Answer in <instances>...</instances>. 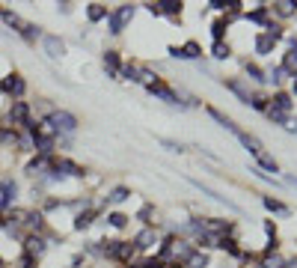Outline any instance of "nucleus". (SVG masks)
<instances>
[{"instance_id": "nucleus-1", "label": "nucleus", "mask_w": 297, "mask_h": 268, "mask_svg": "<svg viewBox=\"0 0 297 268\" xmlns=\"http://www.w3.org/2000/svg\"><path fill=\"white\" fill-rule=\"evenodd\" d=\"M45 122L54 128L57 137H60V134H71L74 128H77V116H74V113H68V110H54Z\"/></svg>"}, {"instance_id": "nucleus-2", "label": "nucleus", "mask_w": 297, "mask_h": 268, "mask_svg": "<svg viewBox=\"0 0 297 268\" xmlns=\"http://www.w3.org/2000/svg\"><path fill=\"white\" fill-rule=\"evenodd\" d=\"M134 12H137V9H134L131 3H122L116 12H110V15H107V27H110V33L113 36L122 33V30L128 27V21L134 18Z\"/></svg>"}, {"instance_id": "nucleus-3", "label": "nucleus", "mask_w": 297, "mask_h": 268, "mask_svg": "<svg viewBox=\"0 0 297 268\" xmlns=\"http://www.w3.org/2000/svg\"><path fill=\"white\" fill-rule=\"evenodd\" d=\"M24 90H27V81H24L21 75H6V78L0 81V93H6V96L21 99V96H24Z\"/></svg>"}, {"instance_id": "nucleus-4", "label": "nucleus", "mask_w": 297, "mask_h": 268, "mask_svg": "<svg viewBox=\"0 0 297 268\" xmlns=\"http://www.w3.org/2000/svg\"><path fill=\"white\" fill-rule=\"evenodd\" d=\"M9 122L12 125H27L30 122V104L27 101H12V107H9Z\"/></svg>"}, {"instance_id": "nucleus-5", "label": "nucleus", "mask_w": 297, "mask_h": 268, "mask_svg": "<svg viewBox=\"0 0 297 268\" xmlns=\"http://www.w3.org/2000/svg\"><path fill=\"white\" fill-rule=\"evenodd\" d=\"M24 253H27V256H33V259H39V256L45 253V238H42V235H36V233L24 235Z\"/></svg>"}, {"instance_id": "nucleus-6", "label": "nucleus", "mask_w": 297, "mask_h": 268, "mask_svg": "<svg viewBox=\"0 0 297 268\" xmlns=\"http://www.w3.org/2000/svg\"><path fill=\"white\" fill-rule=\"evenodd\" d=\"M15 194H18V185H15V182H3V185H0V212H9V209H12Z\"/></svg>"}, {"instance_id": "nucleus-7", "label": "nucleus", "mask_w": 297, "mask_h": 268, "mask_svg": "<svg viewBox=\"0 0 297 268\" xmlns=\"http://www.w3.org/2000/svg\"><path fill=\"white\" fill-rule=\"evenodd\" d=\"M42 45H45V54H48V57H54V60L66 54V42H63L60 36H45V39H42Z\"/></svg>"}, {"instance_id": "nucleus-8", "label": "nucleus", "mask_w": 297, "mask_h": 268, "mask_svg": "<svg viewBox=\"0 0 297 268\" xmlns=\"http://www.w3.org/2000/svg\"><path fill=\"white\" fill-rule=\"evenodd\" d=\"M119 69H122L119 51H107L104 54V72H107V78H119Z\"/></svg>"}, {"instance_id": "nucleus-9", "label": "nucleus", "mask_w": 297, "mask_h": 268, "mask_svg": "<svg viewBox=\"0 0 297 268\" xmlns=\"http://www.w3.org/2000/svg\"><path fill=\"white\" fill-rule=\"evenodd\" d=\"M95 218H98V209H86V212H80V215H74V230H89L92 224H95Z\"/></svg>"}, {"instance_id": "nucleus-10", "label": "nucleus", "mask_w": 297, "mask_h": 268, "mask_svg": "<svg viewBox=\"0 0 297 268\" xmlns=\"http://www.w3.org/2000/svg\"><path fill=\"white\" fill-rule=\"evenodd\" d=\"M235 134H238V140H241V143L247 146V152H250V155H259V152L264 149L259 137H253V134H247V131H238V128H235Z\"/></svg>"}, {"instance_id": "nucleus-11", "label": "nucleus", "mask_w": 297, "mask_h": 268, "mask_svg": "<svg viewBox=\"0 0 297 268\" xmlns=\"http://www.w3.org/2000/svg\"><path fill=\"white\" fill-rule=\"evenodd\" d=\"M181 0H161L158 3V9H161V15H169V18H175V15H181Z\"/></svg>"}, {"instance_id": "nucleus-12", "label": "nucleus", "mask_w": 297, "mask_h": 268, "mask_svg": "<svg viewBox=\"0 0 297 268\" xmlns=\"http://www.w3.org/2000/svg\"><path fill=\"white\" fill-rule=\"evenodd\" d=\"M155 241H158V235L152 233V230H143V233L134 238V247H137V250H149Z\"/></svg>"}, {"instance_id": "nucleus-13", "label": "nucleus", "mask_w": 297, "mask_h": 268, "mask_svg": "<svg viewBox=\"0 0 297 268\" xmlns=\"http://www.w3.org/2000/svg\"><path fill=\"white\" fill-rule=\"evenodd\" d=\"M110 12H107V6H101V3H89L86 6V18L92 21V24H98V21H104Z\"/></svg>"}, {"instance_id": "nucleus-14", "label": "nucleus", "mask_w": 297, "mask_h": 268, "mask_svg": "<svg viewBox=\"0 0 297 268\" xmlns=\"http://www.w3.org/2000/svg\"><path fill=\"white\" fill-rule=\"evenodd\" d=\"M270 107H273V110H279V113H288V110L294 107V101H291V96H285V93H276L273 101H270Z\"/></svg>"}, {"instance_id": "nucleus-15", "label": "nucleus", "mask_w": 297, "mask_h": 268, "mask_svg": "<svg viewBox=\"0 0 297 268\" xmlns=\"http://www.w3.org/2000/svg\"><path fill=\"white\" fill-rule=\"evenodd\" d=\"M134 256H137V247H134V241H119L116 259H119V262H131Z\"/></svg>"}, {"instance_id": "nucleus-16", "label": "nucleus", "mask_w": 297, "mask_h": 268, "mask_svg": "<svg viewBox=\"0 0 297 268\" xmlns=\"http://www.w3.org/2000/svg\"><path fill=\"white\" fill-rule=\"evenodd\" d=\"M149 93H152L155 99H164L166 104H178V96H175L169 87H164V84H158V87H155V90H149Z\"/></svg>"}, {"instance_id": "nucleus-17", "label": "nucleus", "mask_w": 297, "mask_h": 268, "mask_svg": "<svg viewBox=\"0 0 297 268\" xmlns=\"http://www.w3.org/2000/svg\"><path fill=\"white\" fill-rule=\"evenodd\" d=\"M226 87H229V90H232V93H235L241 101H244V104H250V90H247L241 81H226Z\"/></svg>"}, {"instance_id": "nucleus-18", "label": "nucleus", "mask_w": 297, "mask_h": 268, "mask_svg": "<svg viewBox=\"0 0 297 268\" xmlns=\"http://www.w3.org/2000/svg\"><path fill=\"white\" fill-rule=\"evenodd\" d=\"M131 197V191L125 188V185H119V188H113L110 194H107V203H113V206H119V203H125Z\"/></svg>"}, {"instance_id": "nucleus-19", "label": "nucleus", "mask_w": 297, "mask_h": 268, "mask_svg": "<svg viewBox=\"0 0 297 268\" xmlns=\"http://www.w3.org/2000/svg\"><path fill=\"white\" fill-rule=\"evenodd\" d=\"M264 209H267V212H273V215H282V218H285V215H288V206H285V203H279V200H273V197H264Z\"/></svg>"}, {"instance_id": "nucleus-20", "label": "nucleus", "mask_w": 297, "mask_h": 268, "mask_svg": "<svg viewBox=\"0 0 297 268\" xmlns=\"http://www.w3.org/2000/svg\"><path fill=\"white\" fill-rule=\"evenodd\" d=\"M211 57H214V60H229L232 48L226 45V42H214V45H211Z\"/></svg>"}, {"instance_id": "nucleus-21", "label": "nucleus", "mask_w": 297, "mask_h": 268, "mask_svg": "<svg viewBox=\"0 0 297 268\" xmlns=\"http://www.w3.org/2000/svg\"><path fill=\"white\" fill-rule=\"evenodd\" d=\"M270 51H273V42H270L264 33H259L256 36V54H259V57H267Z\"/></svg>"}, {"instance_id": "nucleus-22", "label": "nucleus", "mask_w": 297, "mask_h": 268, "mask_svg": "<svg viewBox=\"0 0 297 268\" xmlns=\"http://www.w3.org/2000/svg\"><path fill=\"white\" fill-rule=\"evenodd\" d=\"M226 30H229V21H226V18H217V21L211 24V36H214V42H223Z\"/></svg>"}, {"instance_id": "nucleus-23", "label": "nucleus", "mask_w": 297, "mask_h": 268, "mask_svg": "<svg viewBox=\"0 0 297 268\" xmlns=\"http://www.w3.org/2000/svg\"><path fill=\"white\" fill-rule=\"evenodd\" d=\"M256 161H259V167H264V170H270V173H279V164H276V161H273V155H267V152H259V155H256Z\"/></svg>"}, {"instance_id": "nucleus-24", "label": "nucleus", "mask_w": 297, "mask_h": 268, "mask_svg": "<svg viewBox=\"0 0 297 268\" xmlns=\"http://www.w3.org/2000/svg\"><path fill=\"white\" fill-rule=\"evenodd\" d=\"M202 57V48H199V42H187L184 48H181V60H199Z\"/></svg>"}, {"instance_id": "nucleus-25", "label": "nucleus", "mask_w": 297, "mask_h": 268, "mask_svg": "<svg viewBox=\"0 0 297 268\" xmlns=\"http://www.w3.org/2000/svg\"><path fill=\"white\" fill-rule=\"evenodd\" d=\"M107 224H110L113 230H125V224H128V215H122V212H110V215H107Z\"/></svg>"}, {"instance_id": "nucleus-26", "label": "nucleus", "mask_w": 297, "mask_h": 268, "mask_svg": "<svg viewBox=\"0 0 297 268\" xmlns=\"http://www.w3.org/2000/svg\"><path fill=\"white\" fill-rule=\"evenodd\" d=\"M184 268H208V256H205V253H199V250H193V256L184 262Z\"/></svg>"}, {"instance_id": "nucleus-27", "label": "nucleus", "mask_w": 297, "mask_h": 268, "mask_svg": "<svg viewBox=\"0 0 297 268\" xmlns=\"http://www.w3.org/2000/svg\"><path fill=\"white\" fill-rule=\"evenodd\" d=\"M119 78H122V81H140V69L131 66V63H125V66L119 69Z\"/></svg>"}, {"instance_id": "nucleus-28", "label": "nucleus", "mask_w": 297, "mask_h": 268, "mask_svg": "<svg viewBox=\"0 0 297 268\" xmlns=\"http://www.w3.org/2000/svg\"><path fill=\"white\" fill-rule=\"evenodd\" d=\"M208 113H211V119H217V122H220L223 128H229V131H235V122H232L229 116H223V113H220L217 107H208Z\"/></svg>"}, {"instance_id": "nucleus-29", "label": "nucleus", "mask_w": 297, "mask_h": 268, "mask_svg": "<svg viewBox=\"0 0 297 268\" xmlns=\"http://www.w3.org/2000/svg\"><path fill=\"white\" fill-rule=\"evenodd\" d=\"M0 18H3V21H6L9 27H18V30L24 27V21H21V18H18L15 12H9V9H0Z\"/></svg>"}, {"instance_id": "nucleus-30", "label": "nucleus", "mask_w": 297, "mask_h": 268, "mask_svg": "<svg viewBox=\"0 0 297 268\" xmlns=\"http://www.w3.org/2000/svg\"><path fill=\"white\" fill-rule=\"evenodd\" d=\"M294 6H297V3L282 0V3H273V12H276V15H282V18H288V15H294Z\"/></svg>"}, {"instance_id": "nucleus-31", "label": "nucleus", "mask_w": 297, "mask_h": 268, "mask_svg": "<svg viewBox=\"0 0 297 268\" xmlns=\"http://www.w3.org/2000/svg\"><path fill=\"white\" fill-rule=\"evenodd\" d=\"M18 33L24 36V39H27V42H36V39H39V27H36V24H27V21H24V27H21V30H18Z\"/></svg>"}, {"instance_id": "nucleus-32", "label": "nucleus", "mask_w": 297, "mask_h": 268, "mask_svg": "<svg viewBox=\"0 0 297 268\" xmlns=\"http://www.w3.org/2000/svg\"><path fill=\"white\" fill-rule=\"evenodd\" d=\"M247 75H250L253 81H259V84H262V81H267V75H264V72L256 66V63H247Z\"/></svg>"}, {"instance_id": "nucleus-33", "label": "nucleus", "mask_w": 297, "mask_h": 268, "mask_svg": "<svg viewBox=\"0 0 297 268\" xmlns=\"http://www.w3.org/2000/svg\"><path fill=\"white\" fill-rule=\"evenodd\" d=\"M250 104H253V107H256V110H267V107H270V101L264 99V96H250Z\"/></svg>"}, {"instance_id": "nucleus-34", "label": "nucleus", "mask_w": 297, "mask_h": 268, "mask_svg": "<svg viewBox=\"0 0 297 268\" xmlns=\"http://www.w3.org/2000/svg\"><path fill=\"white\" fill-rule=\"evenodd\" d=\"M36 262H39V259H33V256H27V253H24L18 265H21V268H36Z\"/></svg>"}, {"instance_id": "nucleus-35", "label": "nucleus", "mask_w": 297, "mask_h": 268, "mask_svg": "<svg viewBox=\"0 0 297 268\" xmlns=\"http://www.w3.org/2000/svg\"><path fill=\"white\" fill-rule=\"evenodd\" d=\"M264 233L270 235V241H276V224H270V221H264Z\"/></svg>"}, {"instance_id": "nucleus-36", "label": "nucleus", "mask_w": 297, "mask_h": 268, "mask_svg": "<svg viewBox=\"0 0 297 268\" xmlns=\"http://www.w3.org/2000/svg\"><path fill=\"white\" fill-rule=\"evenodd\" d=\"M285 182H288V185H291V188H297V179H294V176H288V179H285Z\"/></svg>"}, {"instance_id": "nucleus-37", "label": "nucleus", "mask_w": 297, "mask_h": 268, "mask_svg": "<svg viewBox=\"0 0 297 268\" xmlns=\"http://www.w3.org/2000/svg\"><path fill=\"white\" fill-rule=\"evenodd\" d=\"M294 93H297V75H294Z\"/></svg>"}, {"instance_id": "nucleus-38", "label": "nucleus", "mask_w": 297, "mask_h": 268, "mask_svg": "<svg viewBox=\"0 0 297 268\" xmlns=\"http://www.w3.org/2000/svg\"><path fill=\"white\" fill-rule=\"evenodd\" d=\"M0 268H3V256H0Z\"/></svg>"}, {"instance_id": "nucleus-39", "label": "nucleus", "mask_w": 297, "mask_h": 268, "mask_svg": "<svg viewBox=\"0 0 297 268\" xmlns=\"http://www.w3.org/2000/svg\"><path fill=\"white\" fill-rule=\"evenodd\" d=\"M294 131H297V125H294Z\"/></svg>"}]
</instances>
